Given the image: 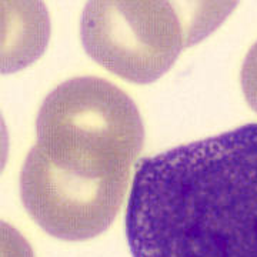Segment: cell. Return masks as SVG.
Masks as SVG:
<instances>
[{
    "instance_id": "obj_1",
    "label": "cell",
    "mask_w": 257,
    "mask_h": 257,
    "mask_svg": "<svg viewBox=\"0 0 257 257\" xmlns=\"http://www.w3.org/2000/svg\"><path fill=\"white\" fill-rule=\"evenodd\" d=\"M133 257H257V123L138 163Z\"/></svg>"
},
{
    "instance_id": "obj_2",
    "label": "cell",
    "mask_w": 257,
    "mask_h": 257,
    "mask_svg": "<svg viewBox=\"0 0 257 257\" xmlns=\"http://www.w3.org/2000/svg\"><path fill=\"white\" fill-rule=\"evenodd\" d=\"M36 147L53 165L90 177H130L145 127L135 101L99 77H74L47 96Z\"/></svg>"
},
{
    "instance_id": "obj_3",
    "label": "cell",
    "mask_w": 257,
    "mask_h": 257,
    "mask_svg": "<svg viewBox=\"0 0 257 257\" xmlns=\"http://www.w3.org/2000/svg\"><path fill=\"white\" fill-rule=\"evenodd\" d=\"M89 2L80 22L87 55L133 83H152L172 67L184 47L207 36L234 3Z\"/></svg>"
},
{
    "instance_id": "obj_4",
    "label": "cell",
    "mask_w": 257,
    "mask_h": 257,
    "mask_svg": "<svg viewBox=\"0 0 257 257\" xmlns=\"http://www.w3.org/2000/svg\"><path fill=\"white\" fill-rule=\"evenodd\" d=\"M130 177H90L53 165L36 146L22 167L20 192L29 214L49 234L79 241L114 220Z\"/></svg>"
},
{
    "instance_id": "obj_5",
    "label": "cell",
    "mask_w": 257,
    "mask_h": 257,
    "mask_svg": "<svg viewBox=\"0 0 257 257\" xmlns=\"http://www.w3.org/2000/svg\"><path fill=\"white\" fill-rule=\"evenodd\" d=\"M241 87L250 107L257 111V42L250 47L241 67Z\"/></svg>"
}]
</instances>
